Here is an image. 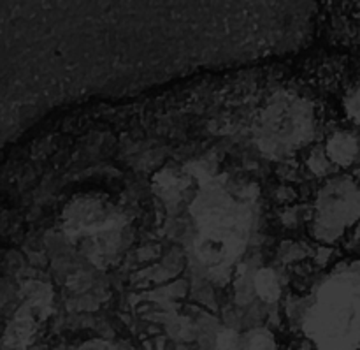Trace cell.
<instances>
[{"label":"cell","mask_w":360,"mask_h":350,"mask_svg":"<svg viewBox=\"0 0 360 350\" xmlns=\"http://www.w3.org/2000/svg\"><path fill=\"white\" fill-rule=\"evenodd\" d=\"M304 331L316 350L360 348V268H339L320 283L306 310Z\"/></svg>","instance_id":"obj_1"},{"label":"cell","mask_w":360,"mask_h":350,"mask_svg":"<svg viewBox=\"0 0 360 350\" xmlns=\"http://www.w3.org/2000/svg\"><path fill=\"white\" fill-rule=\"evenodd\" d=\"M197 225L195 255L206 268H228L246 247L251 215L228 188L220 183L201 188L193 201Z\"/></svg>","instance_id":"obj_2"},{"label":"cell","mask_w":360,"mask_h":350,"mask_svg":"<svg viewBox=\"0 0 360 350\" xmlns=\"http://www.w3.org/2000/svg\"><path fill=\"white\" fill-rule=\"evenodd\" d=\"M315 134V107L306 97L290 92L274 94L253 125L256 148L269 159L281 160L304 148Z\"/></svg>","instance_id":"obj_3"},{"label":"cell","mask_w":360,"mask_h":350,"mask_svg":"<svg viewBox=\"0 0 360 350\" xmlns=\"http://www.w3.org/2000/svg\"><path fill=\"white\" fill-rule=\"evenodd\" d=\"M360 224V185L338 176L320 188L311 217V234L318 243L331 245Z\"/></svg>","instance_id":"obj_4"},{"label":"cell","mask_w":360,"mask_h":350,"mask_svg":"<svg viewBox=\"0 0 360 350\" xmlns=\"http://www.w3.org/2000/svg\"><path fill=\"white\" fill-rule=\"evenodd\" d=\"M123 213L116 202L104 194H79L63 208L62 225L69 238H88L120 229Z\"/></svg>","instance_id":"obj_5"},{"label":"cell","mask_w":360,"mask_h":350,"mask_svg":"<svg viewBox=\"0 0 360 350\" xmlns=\"http://www.w3.org/2000/svg\"><path fill=\"white\" fill-rule=\"evenodd\" d=\"M48 305V299L43 294L41 288H37L34 294H30L21 305V308L16 311L13 322H11L9 329L6 333V340L4 345L11 350H21L30 338L36 333V328L39 320L43 318L44 308Z\"/></svg>","instance_id":"obj_6"},{"label":"cell","mask_w":360,"mask_h":350,"mask_svg":"<svg viewBox=\"0 0 360 350\" xmlns=\"http://www.w3.org/2000/svg\"><path fill=\"white\" fill-rule=\"evenodd\" d=\"M325 153L332 164L346 167L357 157L358 143L350 132H336L329 137L327 144H325Z\"/></svg>","instance_id":"obj_7"},{"label":"cell","mask_w":360,"mask_h":350,"mask_svg":"<svg viewBox=\"0 0 360 350\" xmlns=\"http://www.w3.org/2000/svg\"><path fill=\"white\" fill-rule=\"evenodd\" d=\"M253 288L260 299L267 303L278 301L281 296V283L273 269H260L253 276Z\"/></svg>","instance_id":"obj_8"},{"label":"cell","mask_w":360,"mask_h":350,"mask_svg":"<svg viewBox=\"0 0 360 350\" xmlns=\"http://www.w3.org/2000/svg\"><path fill=\"white\" fill-rule=\"evenodd\" d=\"M243 350H276L273 334L266 329L253 331L243 340Z\"/></svg>","instance_id":"obj_9"},{"label":"cell","mask_w":360,"mask_h":350,"mask_svg":"<svg viewBox=\"0 0 360 350\" xmlns=\"http://www.w3.org/2000/svg\"><path fill=\"white\" fill-rule=\"evenodd\" d=\"M329 164H331V160H329L325 150L323 152H320V150H313L311 155H309L308 165H309V169L315 172V174H321V172L327 171Z\"/></svg>","instance_id":"obj_10"},{"label":"cell","mask_w":360,"mask_h":350,"mask_svg":"<svg viewBox=\"0 0 360 350\" xmlns=\"http://www.w3.org/2000/svg\"><path fill=\"white\" fill-rule=\"evenodd\" d=\"M241 343L243 341L239 340V336H237L236 331H223V333H220V336H218V348L220 350H237L241 347Z\"/></svg>","instance_id":"obj_11"},{"label":"cell","mask_w":360,"mask_h":350,"mask_svg":"<svg viewBox=\"0 0 360 350\" xmlns=\"http://www.w3.org/2000/svg\"><path fill=\"white\" fill-rule=\"evenodd\" d=\"M346 111L351 116V120L360 124V88L353 90L346 99Z\"/></svg>","instance_id":"obj_12"}]
</instances>
